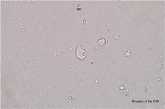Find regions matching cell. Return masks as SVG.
Returning a JSON list of instances; mask_svg holds the SVG:
<instances>
[{
    "mask_svg": "<svg viewBox=\"0 0 165 109\" xmlns=\"http://www.w3.org/2000/svg\"><path fill=\"white\" fill-rule=\"evenodd\" d=\"M76 56L78 59L84 60L87 56V52L80 46H78L76 50Z\"/></svg>",
    "mask_w": 165,
    "mask_h": 109,
    "instance_id": "cell-1",
    "label": "cell"
}]
</instances>
